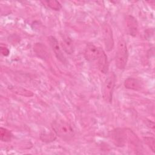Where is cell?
I'll return each mask as SVG.
<instances>
[{"instance_id": "13", "label": "cell", "mask_w": 155, "mask_h": 155, "mask_svg": "<svg viewBox=\"0 0 155 155\" xmlns=\"http://www.w3.org/2000/svg\"><path fill=\"white\" fill-rule=\"evenodd\" d=\"M41 2L44 4V5L49 7L50 8L55 10V11H59L62 8V5L61 4L55 0H47V1H41Z\"/></svg>"}, {"instance_id": "10", "label": "cell", "mask_w": 155, "mask_h": 155, "mask_svg": "<svg viewBox=\"0 0 155 155\" xmlns=\"http://www.w3.org/2000/svg\"><path fill=\"white\" fill-rule=\"evenodd\" d=\"M124 85L126 88L134 91L140 90L143 88L142 82L139 79L134 78H127L124 81Z\"/></svg>"}, {"instance_id": "7", "label": "cell", "mask_w": 155, "mask_h": 155, "mask_svg": "<svg viewBox=\"0 0 155 155\" xmlns=\"http://www.w3.org/2000/svg\"><path fill=\"white\" fill-rule=\"evenodd\" d=\"M48 41L56 57V58L61 62L62 64H66L67 62V59L63 54L61 47L59 44L58 39L53 36H50L48 38Z\"/></svg>"}, {"instance_id": "11", "label": "cell", "mask_w": 155, "mask_h": 155, "mask_svg": "<svg viewBox=\"0 0 155 155\" xmlns=\"http://www.w3.org/2000/svg\"><path fill=\"white\" fill-rule=\"evenodd\" d=\"M61 38V45L64 51L68 54H72L74 51V45L72 39L65 34H62Z\"/></svg>"}, {"instance_id": "18", "label": "cell", "mask_w": 155, "mask_h": 155, "mask_svg": "<svg viewBox=\"0 0 155 155\" xmlns=\"http://www.w3.org/2000/svg\"><path fill=\"white\" fill-rule=\"evenodd\" d=\"M1 53L4 56H8L10 54L9 49L5 45H1Z\"/></svg>"}, {"instance_id": "9", "label": "cell", "mask_w": 155, "mask_h": 155, "mask_svg": "<svg viewBox=\"0 0 155 155\" xmlns=\"http://www.w3.org/2000/svg\"><path fill=\"white\" fill-rule=\"evenodd\" d=\"M97 65L100 71L104 74H107L109 68V63L107 58V56L105 51L100 48L99 54L97 59Z\"/></svg>"}, {"instance_id": "12", "label": "cell", "mask_w": 155, "mask_h": 155, "mask_svg": "<svg viewBox=\"0 0 155 155\" xmlns=\"http://www.w3.org/2000/svg\"><path fill=\"white\" fill-rule=\"evenodd\" d=\"M57 135L52 128L48 130H44L41 131L39 139L41 141L45 143H50L56 140Z\"/></svg>"}, {"instance_id": "3", "label": "cell", "mask_w": 155, "mask_h": 155, "mask_svg": "<svg viewBox=\"0 0 155 155\" xmlns=\"http://www.w3.org/2000/svg\"><path fill=\"white\" fill-rule=\"evenodd\" d=\"M116 83V74L114 72H110L105 79L102 87V95L104 100L108 103H111L113 94Z\"/></svg>"}, {"instance_id": "15", "label": "cell", "mask_w": 155, "mask_h": 155, "mask_svg": "<svg viewBox=\"0 0 155 155\" xmlns=\"http://www.w3.org/2000/svg\"><path fill=\"white\" fill-rule=\"evenodd\" d=\"M44 45L41 44V43H37L35 45L34 47V50L36 52V53L38 54L39 57L42 59L47 58V52L45 48H44Z\"/></svg>"}, {"instance_id": "16", "label": "cell", "mask_w": 155, "mask_h": 155, "mask_svg": "<svg viewBox=\"0 0 155 155\" xmlns=\"http://www.w3.org/2000/svg\"><path fill=\"white\" fill-rule=\"evenodd\" d=\"M14 92H15L16 93L18 94H21L25 96H32L33 95V93L30 91H28L26 89H24L22 87H13L11 88Z\"/></svg>"}, {"instance_id": "14", "label": "cell", "mask_w": 155, "mask_h": 155, "mask_svg": "<svg viewBox=\"0 0 155 155\" xmlns=\"http://www.w3.org/2000/svg\"><path fill=\"white\" fill-rule=\"evenodd\" d=\"M13 137V134L9 130L1 127L0 128V138L2 142H10Z\"/></svg>"}, {"instance_id": "1", "label": "cell", "mask_w": 155, "mask_h": 155, "mask_svg": "<svg viewBox=\"0 0 155 155\" xmlns=\"http://www.w3.org/2000/svg\"><path fill=\"white\" fill-rule=\"evenodd\" d=\"M51 128L57 136L65 141L71 140L75 134V131L72 125L68 121L58 118L51 123Z\"/></svg>"}, {"instance_id": "17", "label": "cell", "mask_w": 155, "mask_h": 155, "mask_svg": "<svg viewBox=\"0 0 155 155\" xmlns=\"http://www.w3.org/2000/svg\"><path fill=\"white\" fill-rule=\"evenodd\" d=\"M143 140L145 143L148 145V147L151 149V150L154 153V146H155V139L153 137L147 136L143 137Z\"/></svg>"}, {"instance_id": "4", "label": "cell", "mask_w": 155, "mask_h": 155, "mask_svg": "<svg viewBox=\"0 0 155 155\" xmlns=\"http://www.w3.org/2000/svg\"><path fill=\"white\" fill-rule=\"evenodd\" d=\"M101 31L105 50L107 51H110L113 49L114 45L112 28L108 23L104 22L102 25Z\"/></svg>"}, {"instance_id": "5", "label": "cell", "mask_w": 155, "mask_h": 155, "mask_svg": "<svg viewBox=\"0 0 155 155\" xmlns=\"http://www.w3.org/2000/svg\"><path fill=\"white\" fill-rule=\"evenodd\" d=\"M109 136L116 146L122 147L125 145L127 136V131L124 129L117 128L111 130Z\"/></svg>"}, {"instance_id": "6", "label": "cell", "mask_w": 155, "mask_h": 155, "mask_svg": "<svg viewBox=\"0 0 155 155\" xmlns=\"http://www.w3.org/2000/svg\"><path fill=\"white\" fill-rule=\"evenodd\" d=\"M124 26L126 33L132 36L135 37L138 33V22L136 19L132 15H126L124 18Z\"/></svg>"}, {"instance_id": "2", "label": "cell", "mask_w": 155, "mask_h": 155, "mask_svg": "<svg viewBox=\"0 0 155 155\" xmlns=\"http://www.w3.org/2000/svg\"><path fill=\"white\" fill-rule=\"evenodd\" d=\"M128 59V51L127 43L124 39H120L117 45L115 55V64L119 70H124L125 68Z\"/></svg>"}, {"instance_id": "8", "label": "cell", "mask_w": 155, "mask_h": 155, "mask_svg": "<svg viewBox=\"0 0 155 155\" xmlns=\"http://www.w3.org/2000/svg\"><path fill=\"white\" fill-rule=\"evenodd\" d=\"M100 48L101 47H98L92 43L87 44L84 53L85 59L89 62L96 61L99 54Z\"/></svg>"}]
</instances>
